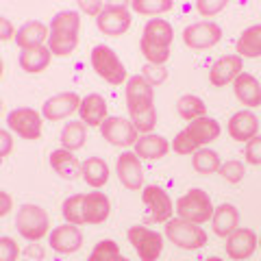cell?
I'll return each instance as SVG.
<instances>
[{"label": "cell", "mask_w": 261, "mask_h": 261, "mask_svg": "<svg viewBox=\"0 0 261 261\" xmlns=\"http://www.w3.org/2000/svg\"><path fill=\"white\" fill-rule=\"evenodd\" d=\"M259 246H261V240H259Z\"/></svg>", "instance_id": "47"}, {"label": "cell", "mask_w": 261, "mask_h": 261, "mask_svg": "<svg viewBox=\"0 0 261 261\" xmlns=\"http://www.w3.org/2000/svg\"><path fill=\"white\" fill-rule=\"evenodd\" d=\"M257 244H259V240H257V235H255L252 228H238V231H233L226 238L224 248H226V255L231 259L244 261L255 252Z\"/></svg>", "instance_id": "18"}, {"label": "cell", "mask_w": 261, "mask_h": 261, "mask_svg": "<svg viewBox=\"0 0 261 261\" xmlns=\"http://www.w3.org/2000/svg\"><path fill=\"white\" fill-rule=\"evenodd\" d=\"M100 33L109 37H120L130 29V13L126 5H105V9L96 18Z\"/></svg>", "instance_id": "11"}, {"label": "cell", "mask_w": 261, "mask_h": 261, "mask_svg": "<svg viewBox=\"0 0 261 261\" xmlns=\"http://www.w3.org/2000/svg\"><path fill=\"white\" fill-rule=\"evenodd\" d=\"M142 76L154 87V85H159V83H163V81L168 79V72L163 70L161 65H152V63H148V65L144 68V74H142Z\"/></svg>", "instance_id": "41"}, {"label": "cell", "mask_w": 261, "mask_h": 261, "mask_svg": "<svg viewBox=\"0 0 261 261\" xmlns=\"http://www.w3.org/2000/svg\"><path fill=\"white\" fill-rule=\"evenodd\" d=\"M18 255H20L18 244H15L11 238L3 235V238H0V261H15Z\"/></svg>", "instance_id": "38"}, {"label": "cell", "mask_w": 261, "mask_h": 261, "mask_svg": "<svg viewBox=\"0 0 261 261\" xmlns=\"http://www.w3.org/2000/svg\"><path fill=\"white\" fill-rule=\"evenodd\" d=\"M176 111H178V116H181L183 120L187 122H192L196 118H202L207 113V105L200 100L198 96H192V94H187V96H181L176 100Z\"/></svg>", "instance_id": "33"}, {"label": "cell", "mask_w": 261, "mask_h": 261, "mask_svg": "<svg viewBox=\"0 0 261 261\" xmlns=\"http://www.w3.org/2000/svg\"><path fill=\"white\" fill-rule=\"evenodd\" d=\"M83 198H85V194H74V196H70V198H65L63 207H61V214H63V218H65V222L68 224H74V226L85 224Z\"/></svg>", "instance_id": "34"}, {"label": "cell", "mask_w": 261, "mask_h": 261, "mask_svg": "<svg viewBox=\"0 0 261 261\" xmlns=\"http://www.w3.org/2000/svg\"><path fill=\"white\" fill-rule=\"evenodd\" d=\"M233 92H235V96H238V100L242 105H246V107L255 109L261 105V83L252 74L242 72L233 83Z\"/></svg>", "instance_id": "25"}, {"label": "cell", "mask_w": 261, "mask_h": 261, "mask_svg": "<svg viewBox=\"0 0 261 261\" xmlns=\"http://www.w3.org/2000/svg\"><path fill=\"white\" fill-rule=\"evenodd\" d=\"M116 174L120 178V183L126 190H142L144 185V172H142V163L140 157L135 152H122L116 163Z\"/></svg>", "instance_id": "16"}, {"label": "cell", "mask_w": 261, "mask_h": 261, "mask_svg": "<svg viewBox=\"0 0 261 261\" xmlns=\"http://www.w3.org/2000/svg\"><path fill=\"white\" fill-rule=\"evenodd\" d=\"M124 96H126V107L130 116L154 109V87L142 74L130 76L126 81Z\"/></svg>", "instance_id": "9"}, {"label": "cell", "mask_w": 261, "mask_h": 261, "mask_svg": "<svg viewBox=\"0 0 261 261\" xmlns=\"http://www.w3.org/2000/svg\"><path fill=\"white\" fill-rule=\"evenodd\" d=\"M50 168L65 181H74V178L83 176V163H79L74 152L65 148H57L50 152Z\"/></svg>", "instance_id": "21"}, {"label": "cell", "mask_w": 261, "mask_h": 261, "mask_svg": "<svg viewBox=\"0 0 261 261\" xmlns=\"http://www.w3.org/2000/svg\"><path fill=\"white\" fill-rule=\"evenodd\" d=\"M50 37V27H46L44 22H27L22 24L20 31L15 33V44L20 46V50L27 48H35V46H44V39Z\"/></svg>", "instance_id": "24"}, {"label": "cell", "mask_w": 261, "mask_h": 261, "mask_svg": "<svg viewBox=\"0 0 261 261\" xmlns=\"http://www.w3.org/2000/svg\"><path fill=\"white\" fill-rule=\"evenodd\" d=\"M89 59H92V68L96 70V74L107 81L109 85H122L126 81L124 65H122L120 57L109 46H105V44L94 46Z\"/></svg>", "instance_id": "5"}, {"label": "cell", "mask_w": 261, "mask_h": 261, "mask_svg": "<svg viewBox=\"0 0 261 261\" xmlns=\"http://www.w3.org/2000/svg\"><path fill=\"white\" fill-rule=\"evenodd\" d=\"M81 102L83 98H79V94L74 92H61V94H55L53 98H48L42 107V116L50 122L57 120H65L70 118L74 111L81 109Z\"/></svg>", "instance_id": "15"}, {"label": "cell", "mask_w": 261, "mask_h": 261, "mask_svg": "<svg viewBox=\"0 0 261 261\" xmlns=\"http://www.w3.org/2000/svg\"><path fill=\"white\" fill-rule=\"evenodd\" d=\"M126 238L133 244V248L137 250V255H140L142 261H157L161 257V250H163V235L161 233L137 224V226L128 228Z\"/></svg>", "instance_id": "8"}, {"label": "cell", "mask_w": 261, "mask_h": 261, "mask_svg": "<svg viewBox=\"0 0 261 261\" xmlns=\"http://www.w3.org/2000/svg\"><path fill=\"white\" fill-rule=\"evenodd\" d=\"M218 137H220V124L216 120L202 116L192 120L181 133H176L172 148L178 154H194L196 150H200V146L216 142Z\"/></svg>", "instance_id": "3"}, {"label": "cell", "mask_w": 261, "mask_h": 261, "mask_svg": "<svg viewBox=\"0 0 261 261\" xmlns=\"http://www.w3.org/2000/svg\"><path fill=\"white\" fill-rule=\"evenodd\" d=\"M205 261H222V259H220V257H207Z\"/></svg>", "instance_id": "46"}, {"label": "cell", "mask_w": 261, "mask_h": 261, "mask_svg": "<svg viewBox=\"0 0 261 261\" xmlns=\"http://www.w3.org/2000/svg\"><path fill=\"white\" fill-rule=\"evenodd\" d=\"M166 238L178 248L196 250L207 244V233L200 224L185 222L181 218H172L166 222Z\"/></svg>", "instance_id": "6"}, {"label": "cell", "mask_w": 261, "mask_h": 261, "mask_svg": "<svg viewBox=\"0 0 261 261\" xmlns=\"http://www.w3.org/2000/svg\"><path fill=\"white\" fill-rule=\"evenodd\" d=\"M111 202L102 192H89L83 198V216L85 224H102L109 218Z\"/></svg>", "instance_id": "22"}, {"label": "cell", "mask_w": 261, "mask_h": 261, "mask_svg": "<svg viewBox=\"0 0 261 261\" xmlns=\"http://www.w3.org/2000/svg\"><path fill=\"white\" fill-rule=\"evenodd\" d=\"M83 178L89 187L98 190V187L107 185L109 181V166L100 157H89L83 161Z\"/></svg>", "instance_id": "30"}, {"label": "cell", "mask_w": 261, "mask_h": 261, "mask_svg": "<svg viewBox=\"0 0 261 261\" xmlns=\"http://www.w3.org/2000/svg\"><path fill=\"white\" fill-rule=\"evenodd\" d=\"M0 200H3V207H0V216H7L11 209V196L7 192H0Z\"/></svg>", "instance_id": "45"}, {"label": "cell", "mask_w": 261, "mask_h": 261, "mask_svg": "<svg viewBox=\"0 0 261 261\" xmlns=\"http://www.w3.org/2000/svg\"><path fill=\"white\" fill-rule=\"evenodd\" d=\"M244 154H246V161L250 163V166H261V135L252 137L250 142H246Z\"/></svg>", "instance_id": "40"}, {"label": "cell", "mask_w": 261, "mask_h": 261, "mask_svg": "<svg viewBox=\"0 0 261 261\" xmlns=\"http://www.w3.org/2000/svg\"><path fill=\"white\" fill-rule=\"evenodd\" d=\"M7 124L11 130H15L22 140H39L42 137V116L31 109V107H20L9 111L7 116Z\"/></svg>", "instance_id": "10"}, {"label": "cell", "mask_w": 261, "mask_h": 261, "mask_svg": "<svg viewBox=\"0 0 261 261\" xmlns=\"http://www.w3.org/2000/svg\"><path fill=\"white\" fill-rule=\"evenodd\" d=\"M174 211L178 214V218L185 220V222L192 224H202L207 220L214 218V205H211V198L207 192L202 190H190L187 194H183L181 198L176 200Z\"/></svg>", "instance_id": "4"}, {"label": "cell", "mask_w": 261, "mask_h": 261, "mask_svg": "<svg viewBox=\"0 0 261 261\" xmlns=\"http://www.w3.org/2000/svg\"><path fill=\"white\" fill-rule=\"evenodd\" d=\"M142 202L150 211V220H148V222L154 224V222H168V220H172L174 205H172V198L168 196L166 190H161V187H157V185L144 187Z\"/></svg>", "instance_id": "14"}, {"label": "cell", "mask_w": 261, "mask_h": 261, "mask_svg": "<svg viewBox=\"0 0 261 261\" xmlns=\"http://www.w3.org/2000/svg\"><path fill=\"white\" fill-rule=\"evenodd\" d=\"M79 7H81V9H83V11H87V13H94V15H96V18H98V15H100V11L105 9V5H102V3H94V5L81 3Z\"/></svg>", "instance_id": "43"}, {"label": "cell", "mask_w": 261, "mask_h": 261, "mask_svg": "<svg viewBox=\"0 0 261 261\" xmlns=\"http://www.w3.org/2000/svg\"><path fill=\"white\" fill-rule=\"evenodd\" d=\"M0 24H3V35H0V39H3V42H7V39L15 37V33H13V29H11L9 20H7V18H3V20H0Z\"/></svg>", "instance_id": "44"}, {"label": "cell", "mask_w": 261, "mask_h": 261, "mask_svg": "<svg viewBox=\"0 0 261 261\" xmlns=\"http://www.w3.org/2000/svg\"><path fill=\"white\" fill-rule=\"evenodd\" d=\"M174 7L172 0H133L130 9L142 13V15H157V13H166Z\"/></svg>", "instance_id": "36"}, {"label": "cell", "mask_w": 261, "mask_h": 261, "mask_svg": "<svg viewBox=\"0 0 261 261\" xmlns=\"http://www.w3.org/2000/svg\"><path fill=\"white\" fill-rule=\"evenodd\" d=\"M244 63L240 55H224L211 65L209 70V81L216 87H224L228 83H235V79L242 74Z\"/></svg>", "instance_id": "17"}, {"label": "cell", "mask_w": 261, "mask_h": 261, "mask_svg": "<svg viewBox=\"0 0 261 261\" xmlns=\"http://www.w3.org/2000/svg\"><path fill=\"white\" fill-rule=\"evenodd\" d=\"M211 224H214V233L218 238H228L233 231L240 228V211L235 209L233 205H220L214 211V218H211Z\"/></svg>", "instance_id": "26"}, {"label": "cell", "mask_w": 261, "mask_h": 261, "mask_svg": "<svg viewBox=\"0 0 261 261\" xmlns=\"http://www.w3.org/2000/svg\"><path fill=\"white\" fill-rule=\"evenodd\" d=\"M48 226H50L48 214L37 205H22L18 216H15V228H18V233L29 242L42 240L48 233Z\"/></svg>", "instance_id": "7"}, {"label": "cell", "mask_w": 261, "mask_h": 261, "mask_svg": "<svg viewBox=\"0 0 261 261\" xmlns=\"http://www.w3.org/2000/svg\"><path fill=\"white\" fill-rule=\"evenodd\" d=\"M81 122H85L89 126H102V122L107 120V100L100 94H87L81 102L79 109Z\"/></svg>", "instance_id": "23"}, {"label": "cell", "mask_w": 261, "mask_h": 261, "mask_svg": "<svg viewBox=\"0 0 261 261\" xmlns=\"http://www.w3.org/2000/svg\"><path fill=\"white\" fill-rule=\"evenodd\" d=\"M226 5H228L226 0H198V3H196V9H198L200 15L211 18V15H216L218 11H222Z\"/></svg>", "instance_id": "39"}, {"label": "cell", "mask_w": 261, "mask_h": 261, "mask_svg": "<svg viewBox=\"0 0 261 261\" xmlns=\"http://www.w3.org/2000/svg\"><path fill=\"white\" fill-rule=\"evenodd\" d=\"M50 48L48 46H35V48H27V50L20 53V68L29 74H37V72H44L50 63Z\"/></svg>", "instance_id": "28"}, {"label": "cell", "mask_w": 261, "mask_h": 261, "mask_svg": "<svg viewBox=\"0 0 261 261\" xmlns=\"http://www.w3.org/2000/svg\"><path fill=\"white\" fill-rule=\"evenodd\" d=\"M235 55L250 57V59L261 57V24H252L242 33L235 44Z\"/></svg>", "instance_id": "29"}, {"label": "cell", "mask_w": 261, "mask_h": 261, "mask_svg": "<svg viewBox=\"0 0 261 261\" xmlns=\"http://www.w3.org/2000/svg\"><path fill=\"white\" fill-rule=\"evenodd\" d=\"M0 137H3V152H0V154H3V157H7V154L11 152V146H13V142H11V135L7 133L5 128H3V130H0Z\"/></svg>", "instance_id": "42"}, {"label": "cell", "mask_w": 261, "mask_h": 261, "mask_svg": "<svg viewBox=\"0 0 261 261\" xmlns=\"http://www.w3.org/2000/svg\"><path fill=\"white\" fill-rule=\"evenodd\" d=\"M192 166L194 170L198 174H214L220 170V154L216 150H211V148H200V150H196L194 152V157H192Z\"/></svg>", "instance_id": "32"}, {"label": "cell", "mask_w": 261, "mask_h": 261, "mask_svg": "<svg viewBox=\"0 0 261 261\" xmlns=\"http://www.w3.org/2000/svg\"><path fill=\"white\" fill-rule=\"evenodd\" d=\"M168 150H170V144L161 135H154V133L140 135V140L135 144V154L146 161H157L161 157H166Z\"/></svg>", "instance_id": "27"}, {"label": "cell", "mask_w": 261, "mask_h": 261, "mask_svg": "<svg viewBox=\"0 0 261 261\" xmlns=\"http://www.w3.org/2000/svg\"><path fill=\"white\" fill-rule=\"evenodd\" d=\"M222 39V29L216 22H196L183 31V42L194 50H207Z\"/></svg>", "instance_id": "13"}, {"label": "cell", "mask_w": 261, "mask_h": 261, "mask_svg": "<svg viewBox=\"0 0 261 261\" xmlns=\"http://www.w3.org/2000/svg\"><path fill=\"white\" fill-rule=\"evenodd\" d=\"M174 39V29L172 24L161 20V18H152L144 24V35H142V55L146 57V61L152 65H163L170 59V44Z\"/></svg>", "instance_id": "1"}, {"label": "cell", "mask_w": 261, "mask_h": 261, "mask_svg": "<svg viewBox=\"0 0 261 261\" xmlns=\"http://www.w3.org/2000/svg\"><path fill=\"white\" fill-rule=\"evenodd\" d=\"M50 246H53V250L61 252V255L76 252L83 246V233H81L79 226H74V224H61L50 233Z\"/></svg>", "instance_id": "19"}, {"label": "cell", "mask_w": 261, "mask_h": 261, "mask_svg": "<svg viewBox=\"0 0 261 261\" xmlns=\"http://www.w3.org/2000/svg\"><path fill=\"white\" fill-rule=\"evenodd\" d=\"M87 261H128V259L122 257L120 246L113 240H102V242L96 244L92 252H89Z\"/></svg>", "instance_id": "35"}, {"label": "cell", "mask_w": 261, "mask_h": 261, "mask_svg": "<svg viewBox=\"0 0 261 261\" xmlns=\"http://www.w3.org/2000/svg\"><path fill=\"white\" fill-rule=\"evenodd\" d=\"M100 133L102 137L107 140L109 144L113 146H124V148H128V146H135L137 140H140V130L135 128V124L130 120H124V118H107L102 122L100 126Z\"/></svg>", "instance_id": "12"}, {"label": "cell", "mask_w": 261, "mask_h": 261, "mask_svg": "<svg viewBox=\"0 0 261 261\" xmlns=\"http://www.w3.org/2000/svg\"><path fill=\"white\" fill-rule=\"evenodd\" d=\"M218 174H222L228 183H240L242 178H244V174H246V168H244L242 161L231 159V161H224L222 166H220Z\"/></svg>", "instance_id": "37"}, {"label": "cell", "mask_w": 261, "mask_h": 261, "mask_svg": "<svg viewBox=\"0 0 261 261\" xmlns=\"http://www.w3.org/2000/svg\"><path fill=\"white\" fill-rule=\"evenodd\" d=\"M79 31H81V15L76 11H61L50 22V37L48 48L53 55L68 57L79 46Z\"/></svg>", "instance_id": "2"}, {"label": "cell", "mask_w": 261, "mask_h": 261, "mask_svg": "<svg viewBox=\"0 0 261 261\" xmlns=\"http://www.w3.org/2000/svg\"><path fill=\"white\" fill-rule=\"evenodd\" d=\"M87 140V124L85 122H68L61 130V144L65 150L74 152L85 146Z\"/></svg>", "instance_id": "31"}, {"label": "cell", "mask_w": 261, "mask_h": 261, "mask_svg": "<svg viewBox=\"0 0 261 261\" xmlns=\"http://www.w3.org/2000/svg\"><path fill=\"white\" fill-rule=\"evenodd\" d=\"M257 130H259V120L248 109L238 111L228 120V135L235 142H250L252 137H257Z\"/></svg>", "instance_id": "20"}]
</instances>
